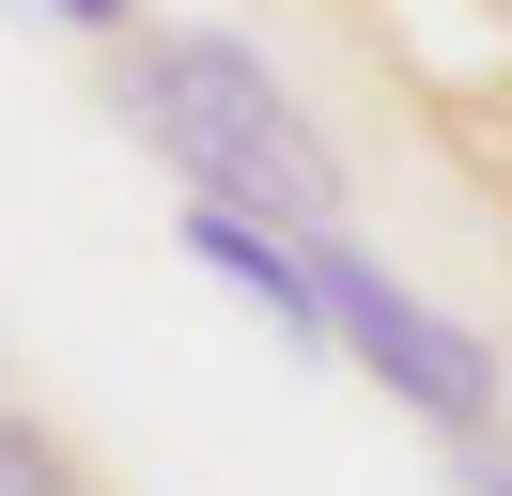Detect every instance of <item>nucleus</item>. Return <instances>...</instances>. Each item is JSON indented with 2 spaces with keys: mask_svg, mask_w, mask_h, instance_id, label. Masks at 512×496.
<instances>
[{
  "mask_svg": "<svg viewBox=\"0 0 512 496\" xmlns=\"http://www.w3.org/2000/svg\"><path fill=\"white\" fill-rule=\"evenodd\" d=\"M109 124L156 155L187 202L280 217V233H342V140L295 109V78L249 47V31H125L109 47Z\"/></svg>",
  "mask_w": 512,
  "mask_h": 496,
  "instance_id": "obj_1",
  "label": "nucleus"
},
{
  "mask_svg": "<svg viewBox=\"0 0 512 496\" xmlns=\"http://www.w3.org/2000/svg\"><path fill=\"white\" fill-rule=\"evenodd\" d=\"M311 264H326V357H357L388 403H404V419H435L450 450H497V403H512L497 341L450 326L435 295H404V279H388L357 233H311Z\"/></svg>",
  "mask_w": 512,
  "mask_h": 496,
  "instance_id": "obj_2",
  "label": "nucleus"
},
{
  "mask_svg": "<svg viewBox=\"0 0 512 496\" xmlns=\"http://www.w3.org/2000/svg\"><path fill=\"white\" fill-rule=\"evenodd\" d=\"M187 264L218 279V295H249L280 341H326V264H311V233H280V217H233V202H187Z\"/></svg>",
  "mask_w": 512,
  "mask_h": 496,
  "instance_id": "obj_3",
  "label": "nucleus"
},
{
  "mask_svg": "<svg viewBox=\"0 0 512 496\" xmlns=\"http://www.w3.org/2000/svg\"><path fill=\"white\" fill-rule=\"evenodd\" d=\"M0 496H109V481H94V450H78L47 403L0 388Z\"/></svg>",
  "mask_w": 512,
  "mask_h": 496,
  "instance_id": "obj_4",
  "label": "nucleus"
},
{
  "mask_svg": "<svg viewBox=\"0 0 512 496\" xmlns=\"http://www.w3.org/2000/svg\"><path fill=\"white\" fill-rule=\"evenodd\" d=\"M47 16H63V31H94V47H125V31H140V0H47Z\"/></svg>",
  "mask_w": 512,
  "mask_h": 496,
  "instance_id": "obj_5",
  "label": "nucleus"
},
{
  "mask_svg": "<svg viewBox=\"0 0 512 496\" xmlns=\"http://www.w3.org/2000/svg\"><path fill=\"white\" fill-rule=\"evenodd\" d=\"M466 496H512V450H466Z\"/></svg>",
  "mask_w": 512,
  "mask_h": 496,
  "instance_id": "obj_6",
  "label": "nucleus"
}]
</instances>
